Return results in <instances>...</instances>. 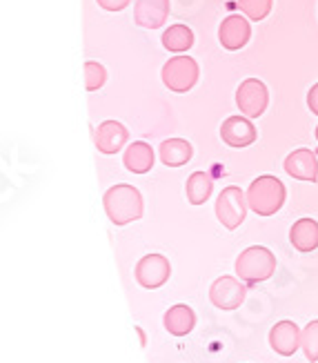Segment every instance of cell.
<instances>
[{"mask_svg": "<svg viewBox=\"0 0 318 363\" xmlns=\"http://www.w3.org/2000/svg\"><path fill=\"white\" fill-rule=\"evenodd\" d=\"M290 241L298 252H312L318 247V223L314 218H300L290 230Z\"/></svg>", "mask_w": 318, "mask_h": 363, "instance_id": "obj_16", "label": "cell"}, {"mask_svg": "<svg viewBox=\"0 0 318 363\" xmlns=\"http://www.w3.org/2000/svg\"><path fill=\"white\" fill-rule=\"evenodd\" d=\"M107 81V72L101 62H85V85H87V91H96L105 85Z\"/></svg>", "mask_w": 318, "mask_h": 363, "instance_id": "obj_23", "label": "cell"}, {"mask_svg": "<svg viewBox=\"0 0 318 363\" xmlns=\"http://www.w3.org/2000/svg\"><path fill=\"white\" fill-rule=\"evenodd\" d=\"M96 3L107 11H120L130 5V0H96Z\"/></svg>", "mask_w": 318, "mask_h": 363, "instance_id": "obj_24", "label": "cell"}, {"mask_svg": "<svg viewBox=\"0 0 318 363\" xmlns=\"http://www.w3.org/2000/svg\"><path fill=\"white\" fill-rule=\"evenodd\" d=\"M300 350L305 352L307 361H318V319L300 330Z\"/></svg>", "mask_w": 318, "mask_h": 363, "instance_id": "obj_21", "label": "cell"}, {"mask_svg": "<svg viewBox=\"0 0 318 363\" xmlns=\"http://www.w3.org/2000/svg\"><path fill=\"white\" fill-rule=\"evenodd\" d=\"M285 185L276 177H259L256 181H251L247 189V205L251 212H256L259 216H272L276 214L283 203H285Z\"/></svg>", "mask_w": 318, "mask_h": 363, "instance_id": "obj_2", "label": "cell"}, {"mask_svg": "<svg viewBox=\"0 0 318 363\" xmlns=\"http://www.w3.org/2000/svg\"><path fill=\"white\" fill-rule=\"evenodd\" d=\"M285 172L298 181H318V161H316V154L312 150H294L288 159H285Z\"/></svg>", "mask_w": 318, "mask_h": 363, "instance_id": "obj_13", "label": "cell"}, {"mask_svg": "<svg viewBox=\"0 0 318 363\" xmlns=\"http://www.w3.org/2000/svg\"><path fill=\"white\" fill-rule=\"evenodd\" d=\"M169 274H171V265L163 255H147L136 263V281L147 290L165 286Z\"/></svg>", "mask_w": 318, "mask_h": 363, "instance_id": "obj_7", "label": "cell"}, {"mask_svg": "<svg viewBox=\"0 0 318 363\" xmlns=\"http://www.w3.org/2000/svg\"><path fill=\"white\" fill-rule=\"evenodd\" d=\"M238 7L251 21H265L267 13L272 11V0H238Z\"/></svg>", "mask_w": 318, "mask_h": 363, "instance_id": "obj_22", "label": "cell"}, {"mask_svg": "<svg viewBox=\"0 0 318 363\" xmlns=\"http://www.w3.org/2000/svg\"><path fill=\"white\" fill-rule=\"evenodd\" d=\"M125 167L134 172V174H147V172L154 167V150L152 145L142 143V140H136L125 152Z\"/></svg>", "mask_w": 318, "mask_h": 363, "instance_id": "obj_17", "label": "cell"}, {"mask_svg": "<svg viewBox=\"0 0 318 363\" xmlns=\"http://www.w3.org/2000/svg\"><path fill=\"white\" fill-rule=\"evenodd\" d=\"M169 16V0H136L134 21L138 27L158 29Z\"/></svg>", "mask_w": 318, "mask_h": 363, "instance_id": "obj_14", "label": "cell"}, {"mask_svg": "<svg viewBox=\"0 0 318 363\" xmlns=\"http://www.w3.org/2000/svg\"><path fill=\"white\" fill-rule=\"evenodd\" d=\"M316 140H318V125H316Z\"/></svg>", "mask_w": 318, "mask_h": 363, "instance_id": "obj_26", "label": "cell"}, {"mask_svg": "<svg viewBox=\"0 0 318 363\" xmlns=\"http://www.w3.org/2000/svg\"><path fill=\"white\" fill-rule=\"evenodd\" d=\"M249 36H251V29H249L247 18H243V16H227L218 27V40L229 52L245 47Z\"/></svg>", "mask_w": 318, "mask_h": 363, "instance_id": "obj_9", "label": "cell"}, {"mask_svg": "<svg viewBox=\"0 0 318 363\" xmlns=\"http://www.w3.org/2000/svg\"><path fill=\"white\" fill-rule=\"evenodd\" d=\"M245 286L234 277H218L210 288V298L218 310L241 308V303L245 301Z\"/></svg>", "mask_w": 318, "mask_h": 363, "instance_id": "obj_8", "label": "cell"}, {"mask_svg": "<svg viewBox=\"0 0 318 363\" xmlns=\"http://www.w3.org/2000/svg\"><path fill=\"white\" fill-rule=\"evenodd\" d=\"M192 45H194V34H192V29L185 25H171L163 34V47L174 54L187 52Z\"/></svg>", "mask_w": 318, "mask_h": 363, "instance_id": "obj_20", "label": "cell"}, {"mask_svg": "<svg viewBox=\"0 0 318 363\" xmlns=\"http://www.w3.org/2000/svg\"><path fill=\"white\" fill-rule=\"evenodd\" d=\"M103 203L105 212L114 225H127L142 216V196L134 185L120 183L109 187L103 196Z\"/></svg>", "mask_w": 318, "mask_h": 363, "instance_id": "obj_1", "label": "cell"}, {"mask_svg": "<svg viewBox=\"0 0 318 363\" xmlns=\"http://www.w3.org/2000/svg\"><path fill=\"white\" fill-rule=\"evenodd\" d=\"M247 196L241 192V187L229 185L216 199V216L227 230H236L245 220L247 214Z\"/></svg>", "mask_w": 318, "mask_h": 363, "instance_id": "obj_5", "label": "cell"}, {"mask_svg": "<svg viewBox=\"0 0 318 363\" xmlns=\"http://www.w3.org/2000/svg\"><path fill=\"white\" fill-rule=\"evenodd\" d=\"M192 159V145L185 138H167L161 143V161L167 167H181Z\"/></svg>", "mask_w": 318, "mask_h": 363, "instance_id": "obj_18", "label": "cell"}, {"mask_svg": "<svg viewBox=\"0 0 318 363\" xmlns=\"http://www.w3.org/2000/svg\"><path fill=\"white\" fill-rule=\"evenodd\" d=\"M212 189H214V179L210 174H205V172H194L185 185L187 201L192 205H203L212 196Z\"/></svg>", "mask_w": 318, "mask_h": 363, "instance_id": "obj_19", "label": "cell"}, {"mask_svg": "<svg viewBox=\"0 0 318 363\" xmlns=\"http://www.w3.org/2000/svg\"><path fill=\"white\" fill-rule=\"evenodd\" d=\"M269 103V94L263 81L259 78H247L236 89V105L247 118H259Z\"/></svg>", "mask_w": 318, "mask_h": 363, "instance_id": "obj_6", "label": "cell"}, {"mask_svg": "<svg viewBox=\"0 0 318 363\" xmlns=\"http://www.w3.org/2000/svg\"><path fill=\"white\" fill-rule=\"evenodd\" d=\"M307 107L312 109V114H316L318 116V83L310 89V94H307Z\"/></svg>", "mask_w": 318, "mask_h": 363, "instance_id": "obj_25", "label": "cell"}, {"mask_svg": "<svg viewBox=\"0 0 318 363\" xmlns=\"http://www.w3.org/2000/svg\"><path fill=\"white\" fill-rule=\"evenodd\" d=\"M198 81V62L192 56H174L163 67V83L176 94L189 91Z\"/></svg>", "mask_w": 318, "mask_h": 363, "instance_id": "obj_4", "label": "cell"}, {"mask_svg": "<svg viewBox=\"0 0 318 363\" xmlns=\"http://www.w3.org/2000/svg\"><path fill=\"white\" fill-rule=\"evenodd\" d=\"M127 138H130V132H127L123 123L105 121L98 125L96 134H93V143H96L98 152H103V154H116L125 147Z\"/></svg>", "mask_w": 318, "mask_h": 363, "instance_id": "obj_11", "label": "cell"}, {"mask_svg": "<svg viewBox=\"0 0 318 363\" xmlns=\"http://www.w3.org/2000/svg\"><path fill=\"white\" fill-rule=\"evenodd\" d=\"M276 270V257L272 250L263 245H251L243 250L236 259V274L243 281L256 283V281H267Z\"/></svg>", "mask_w": 318, "mask_h": 363, "instance_id": "obj_3", "label": "cell"}, {"mask_svg": "<svg viewBox=\"0 0 318 363\" xmlns=\"http://www.w3.org/2000/svg\"><path fill=\"white\" fill-rule=\"evenodd\" d=\"M163 323H165V330H167L169 335H174V337H185V335H189L194 330V325H196V314H194V310L189 308V306L178 303V306H174V308H169L165 312Z\"/></svg>", "mask_w": 318, "mask_h": 363, "instance_id": "obj_15", "label": "cell"}, {"mask_svg": "<svg viewBox=\"0 0 318 363\" xmlns=\"http://www.w3.org/2000/svg\"><path fill=\"white\" fill-rule=\"evenodd\" d=\"M269 345L276 354L292 357L300 348V330L294 321H278L269 330Z\"/></svg>", "mask_w": 318, "mask_h": 363, "instance_id": "obj_12", "label": "cell"}, {"mask_svg": "<svg viewBox=\"0 0 318 363\" xmlns=\"http://www.w3.org/2000/svg\"><path fill=\"white\" fill-rule=\"evenodd\" d=\"M220 138L229 147H247L256 140V128H254L249 118L229 116L220 125Z\"/></svg>", "mask_w": 318, "mask_h": 363, "instance_id": "obj_10", "label": "cell"}]
</instances>
